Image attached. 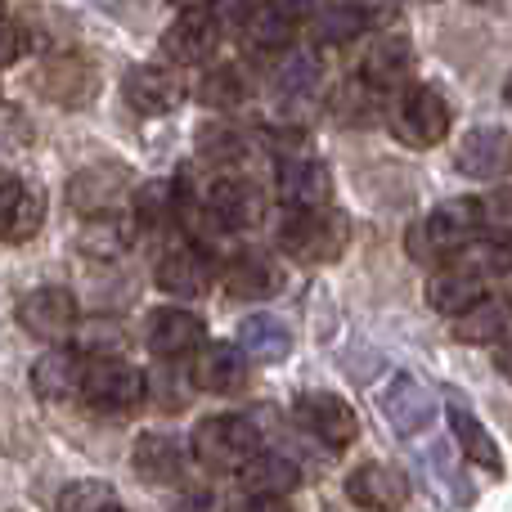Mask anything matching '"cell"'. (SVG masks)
I'll use <instances>...</instances> for the list:
<instances>
[{
	"mask_svg": "<svg viewBox=\"0 0 512 512\" xmlns=\"http://www.w3.org/2000/svg\"><path fill=\"white\" fill-rule=\"evenodd\" d=\"M81 373H86V364L72 346H50L32 364V391L50 405H59V400H72L81 391Z\"/></svg>",
	"mask_w": 512,
	"mask_h": 512,
	"instance_id": "20",
	"label": "cell"
},
{
	"mask_svg": "<svg viewBox=\"0 0 512 512\" xmlns=\"http://www.w3.org/2000/svg\"><path fill=\"white\" fill-rule=\"evenodd\" d=\"M77 396L86 400V409H95V414L126 418L149 400V378L126 360H95L86 373H81Z\"/></svg>",
	"mask_w": 512,
	"mask_h": 512,
	"instance_id": "4",
	"label": "cell"
},
{
	"mask_svg": "<svg viewBox=\"0 0 512 512\" xmlns=\"http://www.w3.org/2000/svg\"><path fill=\"white\" fill-rule=\"evenodd\" d=\"M252 9H256V0H207V18H212L221 32H230V27H243Z\"/></svg>",
	"mask_w": 512,
	"mask_h": 512,
	"instance_id": "39",
	"label": "cell"
},
{
	"mask_svg": "<svg viewBox=\"0 0 512 512\" xmlns=\"http://www.w3.org/2000/svg\"><path fill=\"white\" fill-rule=\"evenodd\" d=\"M207 203H212V212L221 216L225 230H248V225H256L261 221V212H265L261 189H256L252 180H243V176L216 180L212 194H207Z\"/></svg>",
	"mask_w": 512,
	"mask_h": 512,
	"instance_id": "24",
	"label": "cell"
},
{
	"mask_svg": "<svg viewBox=\"0 0 512 512\" xmlns=\"http://www.w3.org/2000/svg\"><path fill=\"white\" fill-rule=\"evenodd\" d=\"M468 239H477V203L472 198H450L436 207L427 221H418L405 239V252L418 265H445Z\"/></svg>",
	"mask_w": 512,
	"mask_h": 512,
	"instance_id": "1",
	"label": "cell"
},
{
	"mask_svg": "<svg viewBox=\"0 0 512 512\" xmlns=\"http://www.w3.org/2000/svg\"><path fill=\"white\" fill-rule=\"evenodd\" d=\"M274 189H279V198L288 207H328V194H333V176H328V167L319 158H288L279 162V180H274Z\"/></svg>",
	"mask_w": 512,
	"mask_h": 512,
	"instance_id": "18",
	"label": "cell"
},
{
	"mask_svg": "<svg viewBox=\"0 0 512 512\" xmlns=\"http://www.w3.org/2000/svg\"><path fill=\"white\" fill-rule=\"evenodd\" d=\"M364 23H369V18H364V9L360 5H346V9H328V14H319L315 18V32H319V41L342 45V41H351Z\"/></svg>",
	"mask_w": 512,
	"mask_h": 512,
	"instance_id": "37",
	"label": "cell"
},
{
	"mask_svg": "<svg viewBox=\"0 0 512 512\" xmlns=\"http://www.w3.org/2000/svg\"><path fill=\"white\" fill-rule=\"evenodd\" d=\"M126 189H131L126 167H117V162H90V167H81L68 180V203L81 216H113V212H122Z\"/></svg>",
	"mask_w": 512,
	"mask_h": 512,
	"instance_id": "6",
	"label": "cell"
},
{
	"mask_svg": "<svg viewBox=\"0 0 512 512\" xmlns=\"http://www.w3.org/2000/svg\"><path fill=\"white\" fill-rule=\"evenodd\" d=\"M122 95L135 113L162 117V113H171V108H180L185 86H180V77L171 68H162V63H140V68H131L122 77Z\"/></svg>",
	"mask_w": 512,
	"mask_h": 512,
	"instance_id": "11",
	"label": "cell"
},
{
	"mask_svg": "<svg viewBox=\"0 0 512 512\" xmlns=\"http://www.w3.org/2000/svg\"><path fill=\"white\" fill-rule=\"evenodd\" d=\"M135 472H140V481H149V486H171V481H180V472H185V450H180V441L171 432H144L140 441H135Z\"/></svg>",
	"mask_w": 512,
	"mask_h": 512,
	"instance_id": "25",
	"label": "cell"
},
{
	"mask_svg": "<svg viewBox=\"0 0 512 512\" xmlns=\"http://www.w3.org/2000/svg\"><path fill=\"white\" fill-rule=\"evenodd\" d=\"M239 346L256 364H279V360H288V351H292V333L283 319L252 315V319H243V328H239Z\"/></svg>",
	"mask_w": 512,
	"mask_h": 512,
	"instance_id": "28",
	"label": "cell"
},
{
	"mask_svg": "<svg viewBox=\"0 0 512 512\" xmlns=\"http://www.w3.org/2000/svg\"><path fill=\"white\" fill-rule=\"evenodd\" d=\"M23 50H27V27L0 14V68L18 63V59H23Z\"/></svg>",
	"mask_w": 512,
	"mask_h": 512,
	"instance_id": "40",
	"label": "cell"
},
{
	"mask_svg": "<svg viewBox=\"0 0 512 512\" xmlns=\"http://www.w3.org/2000/svg\"><path fill=\"white\" fill-rule=\"evenodd\" d=\"M477 297H486V279H477L472 270H463V265H454V261L436 265V274L427 279V301H432V310H441V315H459V310H468Z\"/></svg>",
	"mask_w": 512,
	"mask_h": 512,
	"instance_id": "26",
	"label": "cell"
},
{
	"mask_svg": "<svg viewBox=\"0 0 512 512\" xmlns=\"http://www.w3.org/2000/svg\"><path fill=\"white\" fill-rule=\"evenodd\" d=\"M283 288V270L261 252H243L225 265V292L239 301H270Z\"/></svg>",
	"mask_w": 512,
	"mask_h": 512,
	"instance_id": "21",
	"label": "cell"
},
{
	"mask_svg": "<svg viewBox=\"0 0 512 512\" xmlns=\"http://www.w3.org/2000/svg\"><path fill=\"white\" fill-rule=\"evenodd\" d=\"M315 81H319L315 54H292V59H283V68H279V95L297 99V95H306V90H315Z\"/></svg>",
	"mask_w": 512,
	"mask_h": 512,
	"instance_id": "38",
	"label": "cell"
},
{
	"mask_svg": "<svg viewBox=\"0 0 512 512\" xmlns=\"http://www.w3.org/2000/svg\"><path fill=\"white\" fill-rule=\"evenodd\" d=\"M104 512H126V508H117V504H113V508H104Z\"/></svg>",
	"mask_w": 512,
	"mask_h": 512,
	"instance_id": "45",
	"label": "cell"
},
{
	"mask_svg": "<svg viewBox=\"0 0 512 512\" xmlns=\"http://www.w3.org/2000/svg\"><path fill=\"white\" fill-rule=\"evenodd\" d=\"M382 414H387V423L396 427L400 436H418V432H427V423L436 418V400L414 373H396L391 387L382 391Z\"/></svg>",
	"mask_w": 512,
	"mask_h": 512,
	"instance_id": "15",
	"label": "cell"
},
{
	"mask_svg": "<svg viewBox=\"0 0 512 512\" xmlns=\"http://www.w3.org/2000/svg\"><path fill=\"white\" fill-rule=\"evenodd\" d=\"M180 512H221V499L207 495V490H198V495H189L185 504H180Z\"/></svg>",
	"mask_w": 512,
	"mask_h": 512,
	"instance_id": "41",
	"label": "cell"
},
{
	"mask_svg": "<svg viewBox=\"0 0 512 512\" xmlns=\"http://www.w3.org/2000/svg\"><path fill=\"white\" fill-rule=\"evenodd\" d=\"M207 328L194 310L185 306H162L149 315V346L158 360H180V355H194L203 346Z\"/></svg>",
	"mask_w": 512,
	"mask_h": 512,
	"instance_id": "16",
	"label": "cell"
},
{
	"mask_svg": "<svg viewBox=\"0 0 512 512\" xmlns=\"http://www.w3.org/2000/svg\"><path fill=\"white\" fill-rule=\"evenodd\" d=\"M346 239H351V225H346L342 212L333 207H301L297 216L283 221V252L301 265H328L346 252Z\"/></svg>",
	"mask_w": 512,
	"mask_h": 512,
	"instance_id": "2",
	"label": "cell"
},
{
	"mask_svg": "<svg viewBox=\"0 0 512 512\" xmlns=\"http://www.w3.org/2000/svg\"><path fill=\"white\" fill-rule=\"evenodd\" d=\"M18 324L36 342H63L77 328V297L68 288H32L18 301Z\"/></svg>",
	"mask_w": 512,
	"mask_h": 512,
	"instance_id": "8",
	"label": "cell"
},
{
	"mask_svg": "<svg viewBox=\"0 0 512 512\" xmlns=\"http://www.w3.org/2000/svg\"><path fill=\"white\" fill-rule=\"evenodd\" d=\"M512 324V306L504 297H477L468 310L454 315V337L463 346H490V342H504Z\"/></svg>",
	"mask_w": 512,
	"mask_h": 512,
	"instance_id": "22",
	"label": "cell"
},
{
	"mask_svg": "<svg viewBox=\"0 0 512 512\" xmlns=\"http://www.w3.org/2000/svg\"><path fill=\"white\" fill-rule=\"evenodd\" d=\"M472 203H477V234L512 239V189H495V194L472 198Z\"/></svg>",
	"mask_w": 512,
	"mask_h": 512,
	"instance_id": "34",
	"label": "cell"
},
{
	"mask_svg": "<svg viewBox=\"0 0 512 512\" xmlns=\"http://www.w3.org/2000/svg\"><path fill=\"white\" fill-rule=\"evenodd\" d=\"M239 32L248 36V45L256 54H283L297 41V14L283 5H256Z\"/></svg>",
	"mask_w": 512,
	"mask_h": 512,
	"instance_id": "27",
	"label": "cell"
},
{
	"mask_svg": "<svg viewBox=\"0 0 512 512\" xmlns=\"http://www.w3.org/2000/svg\"><path fill=\"white\" fill-rule=\"evenodd\" d=\"M409 77H414V45H409V36L391 32V36H378V41L364 50L360 59V81L369 90H400L409 86Z\"/></svg>",
	"mask_w": 512,
	"mask_h": 512,
	"instance_id": "12",
	"label": "cell"
},
{
	"mask_svg": "<svg viewBox=\"0 0 512 512\" xmlns=\"http://www.w3.org/2000/svg\"><path fill=\"white\" fill-rule=\"evenodd\" d=\"M198 391H212V396H230L248 382V355L239 342H203L194 351V369H189Z\"/></svg>",
	"mask_w": 512,
	"mask_h": 512,
	"instance_id": "10",
	"label": "cell"
},
{
	"mask_svg": "<svg viewBox=\"0 0 512 512\" xmlns=\"http://www.w3.org/2000/svg\"><path fill=\"white\" fill-rule=\"evenodd\" d=\"M499 373L512 382V337H504V346H499Z\"/></svg>",
	"mask_w": 512,
	"mask_h": 512,
	"instance_id": "43",
	"label": "cell"
},
{
	"mask_svg": "<svg viewBox=\"0 0 512 512\" xmlns=\"http://www.w3.org/2000/svg\"><path fill=\"white\" fill-rule=\"evenodd\" d=\"M171 5H176V9H203L207 0H171Z\"/></svg>",
	"mask_w": 512,
	"mask_h": 512,
	"instance_id": "44",
	"label": "cell"
},
{
	"mask_svg": "<svg viewBox=\"0 0 512 512\" xmlns=\"http://www.w3.org/2000/svg\"><path fill=\"white\" fill-rule=\"evenodd\" d=\"M239 477H243V490H248L252 499H283V495H292V490H297L301 472H297V463L283 459V454L256 450L252 459L239 468Z\"/></svg>",
	"mask_w": 512,
	"mask_h": 512,
	"instance_id": "23",
	"label": "cell"
},
{
	"mask_svg": "<svg viewBox=\"0 0 512 512\" xmlns=\"http://www.w3.org/2000/svg\"><path fill=\"white\" fill-rule=\"evenodd\" d=\"M378 108H382V95H378V90H369L364 81H355V86H342V95L333 99V113L342 117L346 126L373 122V117H378Z\"/></svg>",
	"mask_w": 512,
	"mask_h": 512,
	"instance_id": "35",
	"label": "cell"
},
{
	"mask_svg": "<svg viewBox=\"0 0 512 512\" xmlns=\"http://www.w3.org/2000/svg\"><path fill=\"white\" fill-rule=\"evenodd\" d=\"M45 221V198L36 185L0 171V239L27 243Z\"/></svg>",
	"mask_w": 512,
	"mask_h": 512,
	"instance_id": "14",
	"label": "cell"
},
{
	"mask_svg": "<svg viewBox=\"0 0 512 512\" xmlns=\"http://www.w3.org/2000/svg\"><path fill=\"white\" fill-rule=\"evenodd\" d=\"M391 131L409 149H432L450 135V104L432 86H400V99L391 108Z\"/></svg>",
	"mask_w": 512,
	"mask_h": 512,
	"instance_id": "5",
	"label": "cell"
},
{
	"mask_svg": "<svg viewBox=\"0 0 512 512\" xmlns=\"http://www.w3.org/2000/svg\"><path fill=\"white\" fill-rule=\"evenodd\" d=\"M0 5H5V0H0Z\"/></svg>",
	"mask_w": 512,
	"mask_h": 512,
	"instance_id": "48",
	"label": "cell"
},
{
	"mask_svg": "<svg viewBox=\"0 0 512 512\" xmlns=\"http://www.w3.org/2000/svg\"><path fill=\"white\" fill-rule=\"evenodd\" d=\"M113 508V486L108 481H72L59 495L54 512H104Z\"/></svg>",
	"mask_w": 512,
	"mask_h": 512,
	"instance_id": "36",
	"label": "cell"
},
{
	"mask_svg": "<svg viewBox=\"0 0 512 512\" xmlns=\"http://www.w3.org/2000/svg\"><path fill=\"white\" fill-rule=\"evenodd\" d=\"M512 167V135L499 126H477L459 144V171L472 180H495Z\"/></svg>",
	"mask_w": 512,
	"mask_h": 512,
	"instance_id": "19",
	"label": "cell"
},
{
	"mask_svg": "<svg viewBox=\"0 0 512 512\" xmlns=\"http://www.w3.org/2000/svg\"><path fill=\"white\" fill-rule=\"evenodd\" d=\"M346 499L364 512H400L409 504V477L391 463H364L346 477Z\"/></svg>",
	"mask_w": 512,
	"mask_h": 512,
	"instance_id": "9",
	"label": "cell"
},
{
	"mask_svg": "<svg viewBox=\"0 0 512 512\" xmlns=\"http://www.w3.org/2000/svg\"><path fill=\"white\" fill-rule=\"evenodd\" d=\"M508 104H512V81H508Z\"/></svg>",
	"mask_w": 512,
	"mask_h": 512,
	"instance_id": "46",
	"label": "cell"
},
{
	"mask_svg": "<svg viewBox=\"0 0 512 512\" xmlns=\"http://www.w3.org/2000/svg\"><path fill=\"white\" fill-rule=\"evenodd\" d=\"M198 99H203L207 108H239L243 99H248V77H243V68H234V63L212 68L198 81Z\"/></svg>",
	"mask_w": 512,
	"mask_h": 512,
	"instance_id": "30",
	"label": "cell"
},
{
	"mask_svg": "<svg viewBox=\"0 0 512 512\" xmlns=\"http://www.w3.org/2000/svg\"><path fill=\"white\" fill-rule=\"evenodd\" d=\"M477 5H490V0H477Z\"/></svg>",
	"mask_w": 512,
	"mask_h": 512,
	"instance_id": "47",
	"label": "cell"
},
{
	"mask_svg": "<svg viewBox=\"0 0 512 512\" xmlns=\"http://www.w3.org/2000/svg\"><path fill=\"white\" fill-rule=\"evenodd\" d=\"M450 432H454V445H459L463 454H468L477 468H486V472H504V459H499V445H495V436L486 432V427L472 418V409H463V405H450Z\"/></svg>",
	"mask_w": 512,
	"mask_h": 512,
	"instance_id": "29",
	"label": "cell"
},
{
	"mask_svg": "<svg viewBox=\"0 0 512 512\" xmlns=\"http://www.w3.org/2000/svg\"><path fill=\"white\" fill-rule=\"evenodd\" d=\"M126 248H131V225H126L122 212L90 216L86 234H81V252H90V256H122Z\"/></svg>",
	"mask_w": 512,
	"mask_h": 512,
	"instance_id": "31",
	"label": "cell"
},
{
	"mask_svg": "<svg viewBox=\"0 0 512 512\" xmlns=\"http://www.w3.org/2000/svg\"><path fill=\"white\" fill-rule=\"evenodd\" d=\"M135 221L162 230V225L176 221V180H149L135 194Z\"/></svg>",
	"mask_w": 512,
	"mask_h": 512,
	"instance_id": "32",
	"label": "cell"
},
{
	"mask_svg": "<svg viewBox=\"0 0 512 512\" xmlns=\"http://www.w3.org/2000/svg\"><path fill=\"white\" fill-rule=\"evenodd\" d=\"M243 512H292V508L283 504V499H252V504L243 508Z\"/></svg>",
	"mask_w": 512,
	"mask_h": 512,
	"instance_id": "42",
	"label": "cell"
},
{
	"mask_svg": "<svg viewBox=\"0 0 512 512\" xmlns=\"http://www.w3.org/2000/svg\"><path fill=\"white\" fill-rule=\"evenodd\" d=\"M297 423L306 427L319 445H328V450H346V445L360 436L355 409L346 405L342 396H333V391H306V396H297Z\"/></svg>",
	"mask_w": 512,
	"mask_h": 512,
	"instance_id": "7",
	"label": "cell"
},
{
	"mask_svg": "<svg viewBox=\"0 0 512 512\" xmlns=\"http://www.w3.org/2000/svg\"><path fill=\"white\" fill-rule=\"evenodd\" d=\"M189 445H194V454H198L203 468L239 472L243 463L261 450V432H256V423L252 418H243V414H212V418H203V423L194 427Z\"/></svg>",
	"mask_w": 512,
	"mask_h": 512,
	"instance_id": "3",
	"label": "cell"
},
{
	"mask_svg": "<svg viewBox=\"0 0 512 512\" xmlns=\"http://www.w3.org/2000/svg\"><path fill=\"white\" fill-rule=\"evenodd\" d=\"M216 41H221V27L212 23L207 14L198 9H180V18L167 27L162 36V54L180 68H194V63H207L216 54Z\"/></svg>",
	"mask_w": 512,
	"mask_h": 512,
	"instance_id": "17",
	"label": "cell"
},
{
	"mask_svg": "<svg viewBox=\"0 0 512 512\" xmlns=\"http://www.w3.org/2000/svg\"><path fill=\"white\" fill-rule=\"evenodd\" d=\"M243 153H248V140H243L239 126H230V122H207L203 131H198V158L230 167V162H243Z\"/></svg>",
	"mask_w": 512,
	"mask_h": 512,
	"instance_id": "33",
	"label": "cell"
},
{
	"mask_svg": "<svg viewBox=\"0 0 512 512\" xmlns=\"http://www.w3.org/2000/svg\"><path fill=\"white\" fill-rule=\"evenodd\" d=\"M153 279H158V288H162V292H171V297H203V292L212 288V279H216L212 252L198 248V243L171 248V252L158 261Z\"/></svg>",
	"mask_w": 512,
	"mask_h": 512,
	"instance_id": "13",
	"label": "cell"
}]
</instances>
